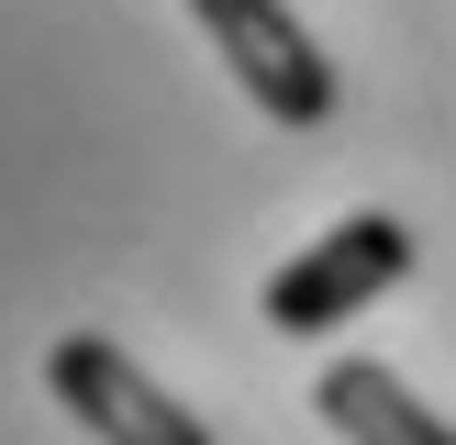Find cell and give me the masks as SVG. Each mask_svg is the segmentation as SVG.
<instances>
[{"mask_svg":"<svg viewBox=\"0 0 456 445\" xmlns=\"http://www.w3.org/2000/svg\"><path fill=\"white\" fill-rule=\"evenodd\" d=\"M190 22L212 34V56L234 67V89L267 111V123H289V134H323L334 123V56L301 34V12L289 0H190Z\"/></svg>","mask_w":456,"mask_h":445,"instance_id":"1","label":"cell"},{"mask_svg":"<svg viewBox=\"0 0 456 445\" xmlns=\"http://www.w3.org/2000/svg\"><path fill=\"white\" fill-rule=\"evenodd\" d=\"M401 279H412V222L401 212H346L323 245H301L267 279V334H334L368 301H390Z\"/></svg>","mask_w":456,"mask_h":445,"instance_id":"2","label":"cell"},{"mask_svg":"<svg viewBox=\"0 0 456 445\" xmlns=\"http://www.w3.org/2000/svg\"><path fill=\"white\" fill-rule=\"evenodd\" d=\"M45 390H56V412L89 445H212V423L190 400H167L111 334H56L45 345Z\"/></svg>","mask_w":456,"mask_h":445,"instance_id":"3","label":"cell"},{"mask_svg":"<svg viewBox=\"0 0 456 445\" xmlns=\"http://www.w3.org/2000/svg\"><path fill=\"white\" fill-rule=\"evenodd\" d=\"M312 412H323L346 445H456V423L423 412V400L401 390L379 356H334V368L312 378Z\"/></svg>","mask_w":456,"mask_h":445,"instance_id":"4","label":"cell"}]
</instances>
